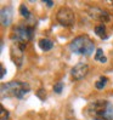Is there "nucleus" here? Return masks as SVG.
Listing matches in <instances>:
<instances>
[{
  "instance_id": "nucleus-1",
  "label": "nucleus",
  "mask_w": 113,
  "mask_h": 120,
  "mask_svg": "<svg viewBox=\"0 0 113 120\" xmlns=\"http://www.w3.org/2000/svg\"><path fill=\"white\" fill-rule=\"evenodd\" d=\"M86 113L93 119L113 120V104L107 100H96L88 105Z\"/></svg>"
},
{
  "instance_id": "nucleus-2",
  "label": "nucleus",
  "mask_w": 113,
  "mask_h": 120,
  "mask_svg": "<svg viewBox=\"0 0 113 120\" xmlns=\"http://www.w3.org/2000/svg\"><path fill=\"white\" fill-rule=\"evenodd\" d=\"M31 91L29 84L26 81H9L6 84H1V97L8 98H22Z\"/></svg>"
},
{
  "instance_id": "nucleus-3",
  "label": "nucleus",
  "mask_w": 113,
  "mask_h": 120,
  "mask_svg": "<svg viewBox=\"0 0 113 120\" xmlns=\"http://www.w3.org/2000/svg\"><path fill=\"white\" fill-rule=\"evenodd\" d=\"M69 49L70 51L77 55L90 56L94 52L95 44L88 35H79L69 43Z\"/></svg>"
},
{
  "instance_id": "nucleus-4",
  "label": "nucleus",
  "mask_w": 113,
  "mask_h": 120,
  "mask_svg": "<svg viewBox=\"0 0 113 120\" xmlns=\"http://www.w3.org/2000/svg\"><path fill=\"white\" fill-rule=\"evenodd\" d=\"M34 37V28L29 24H19L12 29L11 38L16 40V43L26 44L31 41Z\"/></svg>"
},
{
  "instance_id": "nucleus-5",
  "label": "nucleus",
  "mask_w": 113,
  "mask_h": 120,
  "mask_svg": "<svg viewBox=\"0 0 113 120\" xmlns=\"http://www.w3.org/2000/svg\"><path fill=\"white\" fill-rule=\"evenodd\" d=\"M56 19L57 22L63 27H70L75 22V15L72 11V9L67 8V6H62L56 13Z\"/></svg>"
},
{
  "instance_id": "nucleus-6",
  "label": "nucleus",
  "mask_w": 113,
  "mask_h": 120,
  "mask_svg": "<svg viewBox=\"0 0 113 120\" xmlns=\"http://www.w3.org/2000/svg\"><path fill=\"white\" fill-rule=\"evenodd\" d=\"M24 50H26V44L16 43L11 46V58L17 67L22 66V62L24 58Z\"/></svg>"
},
{
  "instance_id": "nucleus-7",
  "label": "nucleus",
  "mask_w": 113,
  "mask_h": 120,
  "mask_svg": "<svg viewBox=\"0 0 113 120\" xmlns=\"http://www.w3.org/2000/svg\"><path fill=\"white\" fill-rule=\"evenodd\" d=\"M89 73V66L86 63H77V64L70 69V75L74 80H82L84 79Z\"/></svg>"
},
{
  "instance_id": "nucleus-8",
  "label": "nucleus",
  "mask_w": 113,
  "mask_h": 120,
  "mask_svg": "<svg viewBox=\"0 0 113 120\" xmlns=\"http://www.w3.org/2000/svg\"><path fill=\"white\" fill-rule=\"evenodd\" d=\"M89 15L93 17L94 19H97V21H101V22H109L111 21V16L109 13L107 11H105L100 8H96V6H94V8H90L88 10Z\"/></svg>"
},
{
  "instance_id": "nucleus-9",
  "label": "nucleus",
  "mask_w": 113,
  "mask_h": 120,
  "mask_svg": "<svg viewBox=\"0 0 113 120\" xmlns=\"http://www.w3.org/2000/svg\"><path fill=\"white\" fill-rule=\"evenodd\" d=\"M13 17V10L11 6H4L0 11V19H1V24L4 27H9L12 22Z\"/></svg>"
},
{
  "instance_id": "nucleus-10",
  "label": "nucleus",
  "mask_w": 113,
  "mask_h": 120,
  "mask_svg": "<svg viewBox=\"0 0 113 120\" xmlns=\"http://www.w3.org/2000/svg\"><path fill=\"white\" fill-rule=\"evenodd\" d=\"M39 47L43 51H50L51 49L54 47V43H52L50 39H46V38L40 39L39 40Z\"/></svg>"
},
{
  "instance_id": "nucleus-11",
  "label": "nucleus",
  "mask_w": 113,
  "mask_h": 120,
  "mask_svg": "<svg viewBox=\"0 0 113 120\" xmlns=\"http://www.w3.org/2000/svg\"><path fill=\"white\" fill-rule=\"evenodd\" d=\"M95 34L96 35H98L101 39H107L108 38V35H107V32H106V27H105V24L102 23V24H97L96 27H95Z\"/></svg>"
},
{
  "instance_id": "nucleus-12",
  "label": "nucleus",
  "mask_w": 113,
  "mask_h": 120,
  "mask_svg": "<svg viewBox=\"0 0 113 120\" xmlns=\"http://www.w3.org/2000/svg\"><path fill=\"white\" fill-rule=\"evenodd\" d=\"M107 81H108V79H107L106 76H100V79L95 82V87H96L97 90H102V89H105Z\"/></svg>"
},
{
  "instance_id": "nucleus-13",
  "label": "nucleus",
  "mask_w": 113,
  "mask_h": 120,
  "mask_svg": "<svg viewBox=\"0 0 113 120\" xmlns=\"http://www.w3.org/2000/svg\"><path fill=\"white\" fill-rule=\"evenodd\" d=\"M95 60L101 62V63H105L106 61H107V58H106V56L103 55V51L102 49H97L96 50V53H95Z\"/></svg>"
},
{
  "instance_id": "nucleus-14",
  "label": "nucleus",
  "mask_w": 113,
  "mask_h": 120,
  "mask_svg": "<svg viewBox=\"0 0 113 120\" xmlns=\"http://www.w3.org/2000/svg\"><path fill=\"white\" fill-rule=\"evenodd\" d=\"M19 13H21V15H22L24 18H29V17H31V11H29V9H28L24 4H22V5L19 6Z\"/></svg>"
},
{
  "instance_id": "nucleus-15",
  "label": "nucleus",
  "mask_w": 113,
  "mask_h": 120,
  "mask_svg": "<svg viewBox=\"0 0 113 120\" xmlns=\"http://www.w3.org/2000/svg\"><path fill=\"white\" fill-rule=\"evenodd\" d=\"M10 113L9 110H6L3 105H0V120H9Z\"/></svg>"
},
{
  "instance_id": "nucleus-16",
  "label": "nucleus",
  "mask_w": 113,
  "mask_h": 120,
  "mask_svg": "<svg viewBox=\"0 0 113 120\" xmlns=\"http://www.w3.org/2000/svg\"><path fill=\"white\" fill-rule=\"evenodd\" d=\"M63 87H65V84H63L62 81L56 82L55 85H54V92H55V94H61L62 90H63Z\"/></svg>"
},
{
  "instance_id": "nucleus-17",
  "label": "nucleus",
  "mask_w": 113,
  "mask_h": 120,
  "mask_svg": "<svg viewBox=\"0 0 113 120\" xmlns=\"http://www.w3.org/2000/svg\"><path fill=\"white\" fill-rule=\"evenodd\" d=\"M37 95L39 96V98L40 100H45V96H46V91L44 90V89H40L38 92H37Z\"/></svg>"
},
{
  "instance_id": "nucleus-18",
  "label": "nucleus",
  "mask_w": 113,
  "mask_h": 120,
  "mask_svg": "<svg viewBox=\"0 0 113 120\" xmlns=\"http://www.w3.org/2000/svg\"><path fill=\"white\" fill-rule=\"evenodd\" d=\"M5 74H6V69L1 66V78H4V76H5Z\"/></svg>"
},
{
  "instance_id": "nucleus-19",
  "label": "nucleus",
  "mask_w": 113,
  "mask_h": 120,
  "mask_svg": "<svg viewBox=\"0 0 113 120\" xmlns=\"http://www.w3.org/2000/svg\"><path fill=\"white\" fill-rule=\"evenodd\" d=\"M44 3H45L47 6H52V5H54V3H52V1H47V0H44Z\"/></svg>"
},
{
  "instance_id": "nucleus-20",
  "label": "nucleus",
  "mask_w": 113,
  "mask_h": 120,
  "mask_svg": "<svg viewBox=\"0 0 113 120\" xmlns=\"http://www.w3.org/2000/svg\"><path fill=\"white\" fill-rule=\"evenodd\" d=\"M93 120H100V119H93Z\"/></svg>"
}]
</instances>
